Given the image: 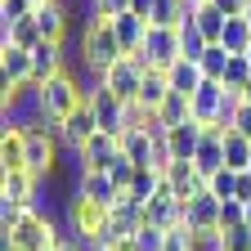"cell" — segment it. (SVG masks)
I'll list each match as a JSON object with an SVG mask.
<instances>
[{
  "label": "cell",
  "mask_w": 251,
  "mask_h": 251,
  "mask_svg": "<svg viewBox=\"0 0 251 251\" xmlns=\"http://www.w3.org/2000/svg\"><path fill=\"white\" fill-rule=\"evenodd\" d=\"M121 54V41L112 31V18H94L90 27H81V63H90L94 72H108Z\"/></svg>",
  "instance_id": "obj_1"
},
{
  "label": "cell",
  "mask_w": 251,
  "mask_h": 251,
  "mask_svg": "<svg viewBox=\"0 0 251 251\" xmlns=\"http://www.w3.org/2000/svg\"><path fill=\"white\" fill-rule=\"evenodd\" d=\"M144 72H148V63H144V58H135V54H126V58H117L112 68L103 72V90H112L121 103H139Z\"/></svg>",
  "instance_id": "obj_2"
},
{
  "label": "cell",
  "mask_w": 251,
  "mask_h": 251,
  "mask_svg": "<svg viewBox=\"0 0 251 251\" xmlns=\"http://www.w3.org/2000/svg\"><path fill=\"white\" fill-rule=\"evenodd\" d=\"M135 58H144L148 68H171V63H179L184 54H179V27H157V23H148V36H144V50L135 54Z\"/></svg>",
  "instance_id": "obj_3"
},
{
  "label": "cell",
  "mask_w": 251,
  "mask_h": 251,
  "mask_svg": "<svg viewBox=\"0 0 251 251\" xmlns=\"http://www.w3.org/2000/svg\"><path fill=\"white\" fill-rule=\"evenodd\" d=\"M41 103H45V112L50 117H68V112H76L81 103H85V94H81V85H76V76L72 72H58V76H50L45 85H41Z\"/></svg>",
  "instance_id": "obj_4"
},
{
  "label": "cell",
  "mask_w": 251,
  "mask_h": 251,
  "mask_svg": "<svg viewBox=\"0 0 251 251\" xmlns=\"http://www.w3.org/2000/svg\"><path fill=\"white\" fill-rule=\"evenodd\" d=\"M94 135H99V117H94V108H90V99H85L76 112H68V117H63L58 144H63V152H81Z\"/></svg>",
  "instance_id": "obj_5"
},
{
  "label": "cell",
  "mask_w": 251,
  "mask_h": 251,
  "mask_svg": "<svg viewBox=\"0 0 251 251\" xmlns=\"http://www.w3.org/2000/svg\"><path fill=\"white\" fill-rule=\"evenodd\" d=\"M144 225H148V220H144V206H139V202H130V198H121V202L108 211V233H103V247H112V242H121V238H135Z\"/></svg>",
  "instance_id": "obj_6"
},
{
  "label": "cell",
  "mask_w": 251,
  "mask_h": 251,
  "mask_svg": "<svg viewBox=\"0 0 251 251\" xmlns=\"http://www.w3.org/2000/svg\"><path fill=\"white\" fill-rule=\"evenodd\" d=\"M58 72H68V41H41L31 50V81H50Z\"/></svg>",
  "instance_id": "obj_7"
},
{
  "label": "cell",
  "mask_w": 251,
  "mask_h": 251,
  "mask_svg": "<svg viewBox=\"0 0 251 251\" xmlns=\"http://www.w3.org/2000/svg\"><path fill=\"white\" fill-rule=\"evenodd\" d=\"M27 81H31V50L0 45V94H5V90H18Z\"/></svg>",
  "instance_id": "obj_8"
},
{
  "label": "cell",
  "mask_w": 251,
  "mask_h": 251,
  "mask_svg": "<svg viewBox=\"0 0 251 251\" xmlns=\"http://www.w3.org/2000/svg\"><path fill=\"white\" fill-rule=\"evenodd\" d=\"M90 108H94V117H99V130H103V135H117V139L126 135V103L117 99L112 90L99 85V90L90 94Z\"/></svg>",
  "instance_id": "obj_9"
},
{
  "label": "cell",
  "mask_w": 251,
  "mask_h": 251,
  "mask_svg": "<svg viewBox=\"0 0 251 251\" xmlns=\"http://www.w3.org/2000/svg\"><path fill=\"white\" fill-rule=\"evenodd\" d=\"M220 198H211L206 188L193 198V202H184V225L193 229V233H220Z\"/></svg>",
  "instance_id": "obj_10"
},
{
  "label": "cell",
  "mask_w": 251,
  "mask_h": 251,
  "mask_svg": "<svg viewBox=\"0 0 251 251\" xmlns=\"http://www.w3.org/2000/svg\"><path fill=\"white\" fill-rule=\"evenodd\" d=\"M193 166H198L202 179H211L215 171H225V130H215V126L202 130V144L193 152Z\"/></svg>",
  "instance_id": "obj_11"
},
{
  "label": "cell",
  "mask_w": 251,
  "mask_h": 251,
  "mask_svg": "<svg viewBox=\"0 0 251 251\" xmlns=\"http://www.w3.org/2000/svg\"><path fill=\"white\" fill-rule=\"evenodd\" d=\"M76 188H81V193H85L94 206H103V211H112V206L126 198L121 188L112 184V175H108V171H85V175L76 179Z\"/></svg>",
  "instance_id": "obj_12"
},
{
  "label": "cell",
  "mask_w": 251,
  "mask_h": 251,
  "mask_svg": "<svg viewBox=\"0 0 251 251\" xmlns=\"http://www.w3.org/2000/svg\"><path fill=\"white\" fill-rule=\"evenodd\" d=\"M41 23V36L45 41H68V27H72V14H68V5L63 0H41L36 5V14H31Z\"/></svg>",
  "instance_id": "obj_13"
},
{
  "label": "cell",
  "mask_w": 251,
  "mask_h": 251,
  "mask_svg": "<svg viewBox=\"0 0 251 251\" xmlns=\"http://www.w3.org/2000/svg\"><path fill=\"white\" fill-rule=\"evenodd\" d=\"M76 157L85 162V171H112V162L121 157V139H117V135H103V130H99V135H94V139H90V144H85Z\"/></svg>",
  "instance_id": "obj_14"
},
{
  "label": "cell",
  "mask_w": 251,
  "mask_h": 251,
  "mask_svg": "<svg viewBox=\"0 0 251 251\" xmlns=\"http://www.w3.org/2000/svg\"><path fill=\"white\" fill-rule=\"evenodd\" d=\"M202 130H206L202 121H184V126H171V135H166V148H171V157H175V162H193V152H198V144H202Z\"/></svg>",
  "instance_id": "obj_15"
},
{
  "label": "cell",
  "mask_w": 251,
  "mask_h": 251,
  "mask_svg": "<svg viewBox=\"0 0 251 251\" xmlns=\"http://www.w3.org/2000/svg\"><path fill=\"white\" fill-rule=\"evenodd\" d=\"M225 81H202L198 85V94H193V121H202V126H215V117H220V103H225Z\"/></svg>",
  "instance_id": "obj_16"
},
{
  "label": "cell",
  "mask_w": 251,
  "mask_h": 251,
  "mask_svg": "<svg viewBox=\"0 0 251 251\" xmlns=\"http://www.w3.org/2000/svg\"><path fill=\"white\" fill-rule=\"evenodd\" d=\"M5 171H27V130L18 126H5L0 135V175Z\"/></svg>",
  "instance_id": "obj_17"
},
{
  "label": "cell",
  "mask_w": 251,
  "mask_h": 251,
  "mask_svg": "<svg viewBox=\"0 0 251 251\" xmlns=\"http://www.w3.org/2000/svg\"><path fill=\"white\" fill-rule=\"evenodd\" d=\"M112 31H117V41H121V54H139L144 50V36H148V18H139V14H117L112 18Z\"/></svg>",
  "instance_id": "obj_18"
},
{
  "label": "cell",
  "mask_w": 251,
  "mask_h": 251,
  "mask_svg": "<svg viewBox=\"0 0 251 251\" xmlns=\"http://www.w3.org/2000/svg\"><path fill=\"white\" fill-rule=\"evenodd\" d=\"M36 188H41V179L31 171H5V175H0V198H5V202H27L31 206Z\"/></svg>",
  "instance_id": "obj_19"
},
{
  "label": "cell",
  "mask_w": 251,
  "mask_h": 251,
  "mask_svg": "<svg viewBox=\"0 0 251 251\" xmlns=\"http://www.w3.org/2000/svg\"><path fill=\"white\" fill-rule=\"evenodd\" d=\"M166 81H171L175 94H188V99H193L198 85H202L206 76H202V68H198L193 58H179V63H171V68H166Z\"/></svg>",
  "instance_id": "obj_20"
},
{
  "label": "cell",
  "mask_w": 251,
  "mask_h": 251,
  "mask_svg": "<svg viewBox=\"0 0 251 251\" xmlns=\"http://www.w3.org/2000/svg\"><path fill=\"white\" fill-rule=\"evenodd\" d=\"M121 152L130 157L135 166H152V152H157V139L148 130H126L121 135Z\"/></svg>",
  "instance_id": "obj_21"
},
{
  "label": "cell",
  "mask_w": 251,
  "mask_h": 251,
  "mask_svg": "<svg viewBox=\"0 0 251 251\" xmlns=\"http://www.w3.org/2000/svg\"><path fill=\"white\" fill-rule=\"evenodd\" d=\"M166 94H171L166 72H162V68H148V72H144V85H139V103H144V108H162Z\"/></svg>",
  "instance_id": "obj_22"
},
{
  "label": "cell",
  "mask_w": 251,
  "mask_h": 251,
  "mask_svg": "<svg viewBox=\"0 0 251 251\" xmlns=\"http://www.w3.org/2000/svg\"><path fill=\"white\" fill-rule=\"evenodd\" d=\"M45 36H41V23L36 18H23V23H14L9 31H0V45H18V50H36Z\"/></svg>",
  "instance_id": "obj_23"
},
{
  "label": "cell",
  "mask_w": 251,
  "mask_h": 251,
  "mask_svg": "<svg viewBox=\"0 0 251 251\" xmlns=\"http://www.w3.org/2000/svg\"><path fill=\"white\" fill-rule=\"evenodd\" d=\"M157 188H162V171H152V166H139L135 184L126 188V198H130V202H139V206H148V202L157 198Z\"/></svg>",
  "instance_id": "obj_24"
},
{
  "label": "cell",
  "mask_w": 251,
  "mask_h": 251,
  "mask_svg": "<svg viewBox=\"0 0 251 251\" xmlns=\"http://www.w3.org/2000/svg\"><path fill=\"white\" fill-rule=\"evenodd\" d=\"M225 166L229 171H247L251 166V139L247 135H238V130L225 135Z\"/></svg>",
  "instance_id": "obj_25"
},
{
  "label": "cell",
  "mask_w": 251,
  "mask_h": 251,
  "mask_svg": "<svg viewBox=\"0 0 251 251\" xmlns=\"http://www.w3.org/2000/svg\"><path fill=\"white\" fill-rule=\"evenodd\" d=\"M220 45H225L229 54H247V50H251V27H247V18H229Z\"/></svg>",
  "instance_id": "obj_26"
},
{
  "label": "cell",
  "mask_w": 251,
  "mask_h": 251,
  "mask_svg": "<svg viewBox=\"0 0 251 251\" xmlns=\"http://www.w3.org/2000/svg\"><path fill=\"white\" fill-rule=\"evenodd\" d=\"M229 58H233V54H229L225 45L215 41V45H206V54H202V63H198V68H202V76H206V81H225Z\"/></svg>",
  "instance_id": "obj_27"
},
{
  "label": "cell",
  "mask_w": 251,
  "mask_h": 251,
  "mask_svg": "<svg viewBox=\"0 0 251 251\" xmlns=\"http://www.w3.org/2000/svg\"><path fill=\"white\" fill-rule=\"evenodd\" d=\"M225 23H229V18H225V14H220V9L211 5V0H206V5L198 9V31H202V36H206L211 45H215L220 36H225Z\"/></svg>",
  "instance_id": "obj_28"
},
{
  "label": "cell",
  "mask_w": 251,
  "mask_h": 251,
  "mask_svg": "<svg viewBox=\"0 0 251 251\" xmlns=\"http://www.w3.org/2000/svg\"><path fill=\"white\" fill-rule=\"evenodd\" d=\"M36 14V0H0V31H9L14 23Z\"/></svg>",
  "instance_id": "obj_29"
},
{
  "label": "cell",
  "mask_w": 251,
  "mask_h": 251,
  "mask_svg": "<svg viewBox=\"0 0 251 251\" xmlns=\"http://www.w3.org/2000/svg\"><path fill=\"white\" fill-rule=\"evenodd\" d=\"M184 18H188L184 0H157V5H152V23L157 27H179Z\"/></svg>",
  "instance_id": "obj_30"
},
{
  "label": "cell",
  "mask_w": 251,
  "mask_h": 251,
  "mask_svg": "<svg viewBox=\"0 0 251 251\" xmlns=\"http://www.w3.org/2000/svg\"><path fill=\"white\" fill-rule=\"evenodd\" d=\"M206 193L220 198V202H229V198L238 193V171H229V166H225V171H215V175L206 179Z\"/></svg>",
  "instance_id": "obj_31"
},
{
  "label": "cell",
  "mask_w": 251,
  "mask_h": 251,
  "mask_svg": "<svg viewBox=\"0 0 251 251\" xmlns=\"http://www.w3.org/2000/svg\"><path fill=\"white\" fill-rule=\"evenodd\" d=\"M247 81H251V58H247V54H233L229 68H225V85H229V90H242Z\"/></svg>",
  "instance_id": "obj_32"
},
{
  "label": "cell",
  "mask_w": 251,
  "mask_h": 251,
  "mask_svg": "<svg viewBox=\"0 0 251 251\" xmlns=\"http://www.w3.org/2000/svg\"><path fill=\"white\" fill-rule=\"evenodd\" d=\"M242 225H247V202L229 198L225 206H220V233H225V229H242Z\"/></svg>",
  "instance_id": "obj_33"
},
{
  "label": "cell",
  "mask_w": 251,
  "mask_h": 251,
  "mask_svg": "<svg viewBox=\"0 0 251 251\" xmlns=\"http://www.w3.org/2000/svg\"><path fill=\"white\" fill-rule=\"evenodd\" d=\"M27 215H31L27 202H5V198H0V229H18Z\"/></svg>",
  "instance_id": "obj_34"
},
{
  "label": "cell",
  "mask_w": 251,
  "mask_h": 251,
  "mask_svg": "<svg viewBox=\"0 0 251 251\" xmlns=\"http://www.w3.org/2000/svg\"><path fill=\"white\" fill-rule=\"evenodd\" d=\"M108 175H112V184H117V188H121V193H126V188H130V184H135V175H139V166H135V162H130V157H126V152H121V157H117V162H112V171H108Z\"/></svg>",
  "instance_id": "obj_35"
},
{
  "label": "cell",
  "mask_w": 251,
  "mask_h": 251,
  "mask_svg": "<svg viewBox=\"0 0 251 251\" xmlns=\"http://www.w3.org/2000/svg\"><path fill=\"white\" fill-rule=\"evenodd\" d=\"M135 247H139V251H162V247H166V229L144 225V229L135 233Z\"/></svg>",
  "instance_id": "obj_36"
},
{
  "label": "cell",
  "mask_w": 251,
  "mask_h": 251,
  "mask_svg": "<svg viewBox=\"0 0 251 251\" xmlns=\"http://www.w3.org/2000/svg\"><path fill=\"white\" fill-rule=\"evenodd\" d=\"M225 251H251V229H225Z\"/></svg>",
  "instance_id": "obj_37"
},
{
  "label": "cell",
  "mask_w": 251,
  "mask_h": 251,
  "mask_svg": "<svg viewBox=\"0 0 251 251\" xmlns=\"http://www.w3.org/2000/svg\"><path fill=\"white\" fill-rule=\"evenodd\" d=\"M94 9H99V18H117L130 9V0H94Z\"/></svg>",
  "instance_id": "obj_38"
},
{
  "label": "cell",
  "mask_w": 251,
  "mask_h": 251,
  "mask_svg": "<svg viewBox=\"0 0 251 251\" xmlns=\"http://www.w3.org/2000/svg\"><path fill=\"white\" fill-rule=\"evenodd\" d=\"M211 5H215L220 14H225V18H242V14H247V5H251V0H211Z\"/></svg>",
  "instance_id": "obj_39"
},
{
  "label": "cell",
  "mask_w": 251,
  "mask_h": 251,
  "mask_svg": "<svg viewBox=\"0 0 251 251\" xmlns=\"http://www.w3.org/2000/svg\"><path fill=\"white\" fill-rule=\"evenodd\" d=\"M152 5H157V0H130V14H139V18L152 23Z\"/></svg>",
  "instance_id": "obj_40"
},
{
  "label": "cell",
  "mask_w": 251,
  "mask_h": 251,
  "mask_svg": "<svg viewBox=\"0 0 251 251\" xmlns=\"http://www.w3.org/2000/svg\"><path fill=\"white\" fill-rule=\"evenodd\" d=\"M103 251H139V247H135V238H121V242H112V247H103Z\"/></svg>",
  "instance_id": "obj_41"
},
{
  "label": "cell",
  "mask_w": 251,
  "mask_h": 251,
  "mask_svg": "<svg viewBox=\"0 0 251 251\" xmlns=\"http://www.w3.org/2000/svg\"><path fill=\"white\" fill-rule=\"evenodd\" d=\"M242 103H251V81H247V85H242Z\"/></svg>",
  "instance_id": "obj_42"
},
{
  "label": "cell",
  "mask_w": 251,
  "mask_h": 251,
  "mask_svg": "<svg viewBox=\"0 0 251 251\" xmlns=\"http://www.w3.org/2000/svg\"><path fill=\"white\" fill-rule=\"evenodd\" d=\"M247 229H251V202H247Z\"/></svg>",
  "instance_id": "obj_43"
},
{
  "label": "cell",
  "mask_w": 251,
  "mask_h": 251,
  "mask_svg": "<svg viewBox=\"0 0 251 251\" xmlns=\"http://www.w3.org/2000/svg\"><path fill=\"white\" fill-rule=\"evenodd\" d=\"M242 18H247V27H251V5H247V14H242Z\"/></svg>",
  "instance_id": "obj_44"
},
{
  "label": "cell",
  "mask_w": 251,
  "mask_h": 251,
  "mask_svg": "<svg viewBox=\"0 0 251 251\" xmlns=\"http://www.w3.org/2000/svg\"><path fill=\"white\" fill-rule=\"evenodd\" d=\"M247 58H251V50H247Z\"/></svg>",
  "instance_id": "obj_45"
},
{
  "label": "cell",
  "mask_w": 251,
  "mask_h": 251,
  "mask_svg": "<svg viewBox=\"0 0 251 251\" xmlns=\"http://www.w3.org/2000/svg\"><path fill=\"white\" fill-rule=\"evenodd\" d=\"M36 5H41V0H36Z\"/></svg>",
  "instance_id": "obj_46"
},
{
  "label": "cell",
  "mask_w": 251,
  "mask_h": 251,
  "mask_svg": "<svg viewBox=\"0 0 251 251\" xmlns=\"http://www.w3.org/2000/svg\"><path fill=\"white\" fill-rule=\"evenodd\" d=\"M45 251H50V247H45Z\"/></svg>",
  "instance_id": "obj_47"
}]
</instances>
